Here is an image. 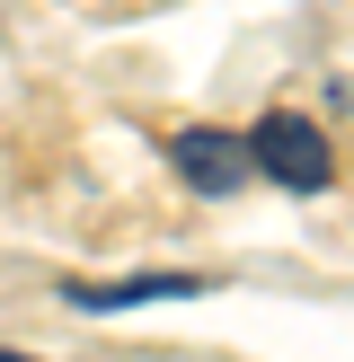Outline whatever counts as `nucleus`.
<instances>
[{
    "label": "nucleus",
    "instance_id": "obj_1",
    "mask_svg": "<svg viewBox=\"0 0 354 362\" xmlns=\"http://www.w3.org/2000/svg\"><path fill=\"white\" fill-rule=\"evenodd\" d=\"M248 159H257V168L275 177L283 194H319V186L336 177V151H328V133H319L310 115H292V106L257 115V133H248Z\"/></svg>",
    "mask_w": 354,
    "mask_h": 362
},
{
    "label": "nucleus",
    "instance_id": "obj_2",
    "mask_svg": "<svg viewBox=\"0 0 354 362\" xmlns=\"http://www.w3.org/2000/svg\"><path fill=\"white\" fill-rule=\"evenodd\" d=\"M169 159H177V177H186L195 194H230V186H248V133H222V124H186V133L169 141Z\"/></svg>",
    "mask_w": 354,
    "mask_h": 362
},
{
    "label": "nucleus",
    "instance_id": "obj_3",
    "mask_svg": "<svg viewBox=\"0 0 354 362\" xmlns=\"http://www.w3.org/2000/svg\"><path fill=\"white\" fill-rule=\"evenodd\" d=\"M186 292H204L195 274H124V283H71V310H133V300H186Z\"/></svg>",
    "mask_w": 354,
    "mask_h": 362
}]
</instances>
